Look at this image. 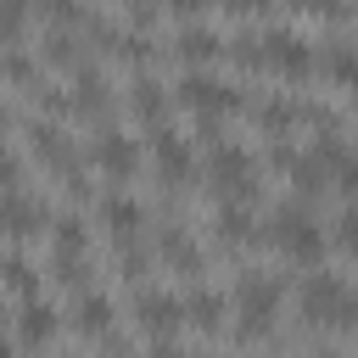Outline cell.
Segmentation results:
<instances>
[{
    "label": "cell",
    "instance_id": "8992f818",
    "mask_svg": "<svg viewBox=\"0 0 358 358\" xmlns=\"http://www.w3.org/2000/svg\"><path fill=\"white\" fill-rule=\"evenodd\" d=\"M84 157H90V168H95L101 179H112V185L134 179V168H140V145H134V134L117 129V123H101V129L90 134Z\"/></svg>",
    "mask_w": 358,
    "mask_h": 358
},
{
    "label": "cell",
    "instance_id": "3957f363",
    "mask_svg": "<svg viewBox=\"0 0 358 358\" xmlns=\"http://www.w3.org/2000/svg\"><path fill=\"white\" fill-rule=\"evenodd\" d=\"M173 101H179L196 123H218L224 112H241V106H246V95H241L224 73H213V67H185L179 84H173Z\"/></svg>",
    "mask_w": 358,
    "mask_h": 358
},
{
    "label": "cell",
    "instance_id": "e0dca14e",
    "mask_svg": "<svg viewBox=\"0 0 358 358\" xmlns=\"http://www.w3.org/2000/svg\"><path fill=\"white\" fill-rule=\"evenodd\" d=\"M173 56H179L185 67H213V62L229 56V39L196 17V22H179V34H173Z\"/></svg>",
    "mask_w": 358,
    "mask_h": 358
},
{
    "label": "cell",
    "instance_id": "7a4b0ae2",
    "mask_svg": "<svg viewBox=\"0 0 358 358\" xmlns=\"http://www.w3.org/2000/svg\"><path fill=\"white\" fill-rule=\"evenodd\" d=\"M280 302H285V285L268 268H241L235 285H229V308H235L229 330L241 341H263L274 330V319H280Z\"/></svg>",
    "mask_w": 358,
    "mask_h": 358
},
{
    "label": "cell",
    "instance_id": "4fadbf2b",
    "mask_svg": "<svg viewBox=\"0 0 358 358\" xmlns=\"http://www.w3.org/2000/svg\"><path fill=\"white\" fill-rule=\"evenodd\" d=\"M151 246H157V263H162L168 274H179V280H190V285L201 280V268H207V252H201V241H196L185 224H162Z\"/></svg>",
    "mask_w": 358,
    "mask_h": 358
},
{
    "label": "cell",
    "instance_id": "5bb4252c",
    "mask_svg": "<svg viewBox=\"0 0 358 358\" xmlns=\"http://www.w3.org/2000/svg\"><path fill=\"white\" fill-rule=\"evenodd\" d=\"M67 95H73V117H95V129L112 123V106H117V101H112V84H106L101 62H84V67L73 73Z\"/></svg>",
    "mask_w": 358,
    "mask_h": 358
},
{
    "label": "cell",
    "instance_id": "5b68a950",
    "mask_svg": "<svg viewBox=\"0 0 358 358\" xmlns=\"http://www.w3.org/2000/svg\"><path fill=\"white\" fill-rule=\"evenodd\" d=\"M201 173H207V190L218 196V201H252L257 196V157L241 145V140H218L213 151H207V162H201Z\"/></svg>",
    "mask_w": 358,
    "mask_h": 358
},
{
    "label": "cell",
    "instance_id": "cb8c5ba5",
    "mask_svg": "<svg viewBox=\"0 0 358 358\" xmlns=\"http://www.w3.org/2000/svg\"><path fill=\"white\" fill-rule=\"evenodd\" d=\"M229 62L252 78V73H268V34L263 28H241L229 34Z\"/></svg>",
    "mask_w": 358,
    "mask_h": 358
},
{
    "label": "cell",
    "instance_id": "9a60e30c",
    "mask_svg": "<svg viewBox=\"0 0 358 358\" xmlns=\"http://www.w3.org/2000/svg\"><path fill=\"white\" fill-rule=\"evenodd\" d=\"M67 324H73L78 336H90V341H106V336H117V308H112V296H106L101 285H90V291H73Z\"/></svg>",
    "mask_w": 358,
    "mask_h": 358
},
{
    "label": "cell",
    "instance_id": "603a6c76",
    "mask_svg": "<svg viewBox=\"0 0 358 358\" xmlns=\"http://www.w3.org/2000/svg\"><path fill=\"white\" fill-rule=\"evenodd\" d=\"M252 117H257V129H263L268 140H285V134L302 123V101H291V95H268V101L252 106Z\"/></svg>",
    "mask_w": 358,
    "mask_h": 358
},
{
    "label": "cell",
    "instance_id": "ac0fdd59",
    "mask_svg": "<svg viewBox=\"0 0 358 358\" xmlns=\"http://www.w3.org/2000/svg\"><path fill=\"white\" fill-rule=\"evenodd\" d=\"M185 319H190L201 336H218V330L235 319V308H229V296H224L218 285L196 280V285H185Z\"/></svg>",
    "mask_w": 358,
    "mask_h": 358
},
{
    "label": "cell",
    "instance_id": "f546056e",
    "mask_svg": "<svg viewBox=\"0 0 358 358\" xmlns=\"http://www.w3.org/2000/svg\"><path fill=\"white\" fill-rule=\"evenodd\" d=\"M229 17H246V22H263L268 11H274V0H218Z\"/></svg>",
    "mask_w": 358,
    "mask_h": 358
},
{
    "label": "cell",
    "instance_id": "d4e9b609",
    "mask_svg": "<svg viewBox=\"0 0 358 358\" xmlns=\"http://www.w3.org/2000/svg\"><path fill=\"white\" fill-rule=\"evenodd\" d=\"M319 67H324L336 84L358 90V39H330V45H324V56H319Z\"/></svg>",
    "mask_w": 358,
    "mask_h": 358
},
{
    "label": "cell",
    "instance_id": "52a82bcc",
    "mask_svg": "<svg viewBox=\"0 0 358 358\" xmlns=\"http://www.w3.org/2000/svg\"><path fill=\"white\" fill-rule=\"evenodd\" d=\"M134 324L151 341H173L190 319H185V291H162V285H140L134 291Z\"/></svg>",
    "mask_w": 358,
    "mask_h": 358
},
{
    "label": "cell",
    "instance_id": "30bf717a",
    "mask_svg": "<svg viewBox=\"0 0 358 358\" xmlns=\"http://www.w3.org/2000/svg\"><path fill=\"white\" fill-rule=\"evenodd\" d=\"M50 218L56 207L45 201V190H6V241L11 246H28V241H45L50 235Z\"/></svg>",
    "mask_w": 358,
    "mask_h": 358
},
{
    "label": "cell",
    "instance_id": "83f0119b",
    "mask_svg": "<svg viewBox=\"0 0 358 358\" xmlns=\"http://www.w3.org/2000/svg\"><path fill=\"white\" fill-rule=\"evenodd\" d=\"M291 6L308 11V17H324V22H347L358 11V0H291Z\"/></svg>",
    "mask_w": 358,
    "mask_h": 358
},
{
    "label": "cell",
    "instance_id": "4316f807",
    "mask_svg": "<svg viewBox=\"0 0 358 358\" xmlns=\"http://www.w3.org/2000/svg\"><path fill=\"white\" fill-rule=\"evenodd\" d=\"M90 257H50V274H56V285H67V291H90L95 280H90Z\"/></svg>",
    "mask_w": 358,
    "mask_h": 358
},
{
    "label": "cell",
    "instance_id": "836d02e7",
    "mask_svg": "<svg viewBox=\"0 0 358 358\" xmlns=\"http://www.w3.org/2000/svg\"><path fill=\"white\" fill-rule=\"evenodd\" d=\"M185 358H190V352H185Z\"/></svg>",
    "mask_w": 358,
    "mask_h": 358
},
{
    "label": "cell",
    "instance_id": "484cf974",
    "mask_svg": "<svg viewBox=\"0 0 358 358\" xmlns=\"http://www.w3.org/2000/svg\"><path fill=\"white\" fill-rule=\"evenodd\" d=\"M90 11V0H39V28H84Z\"/></svg>",
    "mask_w": 358,
    "mask_h": 358
},
{
    "label": "cell",
    "instance_id": "f1b7e54d",
    "mask_svg": "<svg viewBox=\"0 0 358 358\" xmlns=\"http://www.w3.org/2000/svg\"><path fill=\"white\" fill-rule=\"evenodd\" d=\"M330 241H336L341 252H358V201H347V207L336 213V229H330Z\"/></svg>",
    "mask_w": 358,
    "mask_h": 358
},
{
    "label": "cell",
    "instance_id": "2e32d148",
    "mask_svg": "<svg viewBox=\"0 0 358 358\" xmlns=\"http://www.w3.org/2000/svg\"><path fill=\"white\" fill-rule=\"evenodd\" d=\"M151 162L162 173V185H185L196 173V145L168 123V129H151Z\"/></svg>",
    "mask_w": 358,
    "mask_h": 358
},
{
    "label": "cell",
    "instance_id": "4dcf8cb0",
    "mask_svg": "<svg viewBox=\"0 0 358 358\" xmlns=\"http://www.w3.org/2000/svg\"><path fill=\"white\" fill-rule=\"evenodd\" d=\"M336 190H341L347 201H358V151H352V157H347V168L336 173Z\"/></svg>",
    "mask_w": 358,
    "mask_h": 358
},
{
    "label": "cell",
    "instance_id": "7c38bea8",
    "mask_svg": "<svg viewBox=\"0 0 358 358\" xmlns=\"http://www.w3.org/2000/svg\"><path fill=\"white\" fill-rule=\"evenodd\" d=\"M123 106H129L134 123H145V129H168V112H173L179 101H173V90H168L157 73H129Z\"/></svg>",
    "mask_w": 358,
    "mask_h": 358
},
{
    "label": "cell",
    "instance_id": "9c48e42d",
    "mask_svg": "<svg viewBox=\"0 0 358 358\" xmlns=\"http://www.w3.org/2000/svg\"><path fill=\"white\" fill-rule=\"evenodd\" d=\"M95 218H101V229L117 241V246H134L140 235H145V201L134 196V190H123V185H112V190H101L95 196Z\"/></svg>",
    "mask_w": 358,
    "mask_h": 358
},
{
    "label": "cell",
    "instance_id": "ffe728a7",
    "mask_svg": "<svg viewBox=\"0 0 358 358\" xmlns=\"http://www.w3.org/2000/svg\"><path fill=\"white\" fill-rule=\"evenodd\" d=\"M213 235H218V246H252L263 235V224H257L252 201H218L213 207Z\"/></svg>",
    "mask_w": 358,
    "mask_h": 358
},
{
    "label": "cell",
    "instance_id": "8fae6325",
    "mask_svg": "<svg viewBox=\"0 0 358 358\" xmlns=\"http://www.w3.org/2000/svg\"><path fill=\"white\" fill-rule=\"evenodd\" d=\"M62 324H67V313H62L50 296H28V302L11 308V341L28 347V352H45V347L56 341Z\"/></svg>",
    "mask_w": 358,
    "mask_h": 358
},
{
    "label": "cell",
    "instance_id": "6da1fadb",
    "mask_svg": "<svg viewBox=\"0 0 358 358\" xmlns=\"http://www.w3.org/2000/svg\"><path fill=\"white\" fill-rule=\"evenodd\" d=\"M296 313L313 330H358V285L336 268H313L296 285Z\"/></svg>",
    "mask_w": 358,
    "mask_h": 358
},
{
    "label": "cell",
    "instance_id": "d6a6232c",
    "mask_svg": "<svg viewBox=\"0 0 358 358\" xmlns=\"http://www.w3.org/2000/svg\"><path fill=\"white\" fill-rule=\"evenodd\" d=\"M6 358H34V352H28V347H17V341H11V352H6Z\"/></svg>",
    "mask_w": 358,
    "mask_h": 358
},
{
    "label": "cell",
    "instance_id": "44dd1931",
    "mask_svg": "<svg viewBox=\"0 0 358 358\" xmlns=\"http://www.w3.org/2000/svg\"><path fill=\"white\" fill-rule=\"evenodd\" d=\"M50 257H90V218L78 207H62L50 218Z\"/></svg>",
    "mask_w": 358,
    "mask_h": 358
},
{
    "label": "cell",
    "instance_id": "7402d4cb",
    "mask_svg": "<svg viewBox=\"0 0 358 358\" xmlns=\"http://www.w3.org/2000/svg\"><path fill=\"white\" fill-rule=\"evenodd\" d=\"M6 291H11V302L45 296V263H34L28 246H11L6 252Z\"/></svg>",
    "mask_w": 358,
    "mask_h": 358
},
{
    "label": "cell",
    "instance_id": "277c9868",
    "mask_svg": "<svg viewBox=\"0 0 358 358\" xmlns=\"http://www.w3.org/2000/svg\"><path fill=\"white\" fill-rule=\"evenodd\" d=\"M263 235L291 257V263H313L319 268V257H324V235H319V224H313V207L302 201V196H291V201H280L274 213H268V224H263Z\"/></svg>",
    "mask_w": 358,
    "mask_h": 358
},
{
    "label": "cell",
    "instance_id": "d6986e66",
    "mask_svg": "<svg viewBox=\"0 0 358 358\" xmlns=\"http://www.w3.org/2000/svg\"><path fill=\"white\" fill-rule=\"evenodd\" d=\"M34 50H39V62H45V73L50 67H62L67 78L90 62V50H84V34L78 28H39V39H34Z\"/></svg>",
    "mask_w": 358,
    "mask_h": 358
},
{
    "label": "cell",
    "instance_id": "ba28073f",
    "mask_svg": "<svg viewBox=\"0 0 358 358\" xmlns=\"http://www.w3.org/2000/svg\"><path fill=\"white\" fill-rule=\"evenodd\" d=\"M263 34H268V73H280V78H291V84L313 78L319 50H313V39H308L302 28H274V22H263Z\"/></svg>",
    "mask_w": 358,
    "mask_h": 358
},
{
    "label": "cell",
    "instance_id": "1f68e13d",
    "mask_svg": "<svg viewBox=\"0 0 358 358\" xmlns=\"http://www.w3.org/2000/svg\"><path fill=\"white\" fill-rule=\"evenodd\" d=\"M157 6H162V11H179L185 22H196V17H201L207 6H218V0H157Z\"/></svg>",
    "mask_w": 358,
    "mask_h": 358
}]
</instances>
